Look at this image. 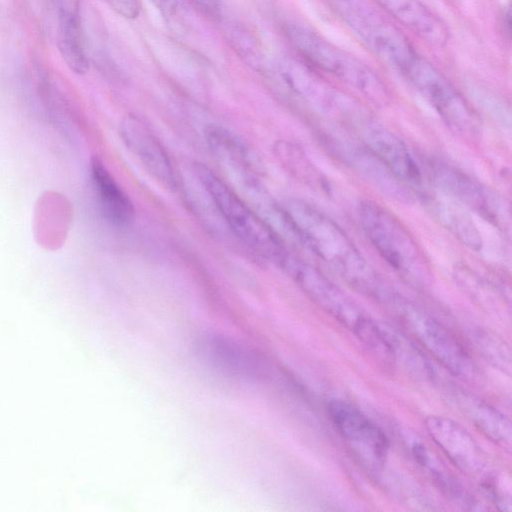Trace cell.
I'll list each match as a JSON object with an SVG mask.
<instances>
[{
    "label": "cell",
    "mask_w": 512,
    "mask_h": 512,
    "mask_svg": "<svg viewBox=\"0 0 512 512\" xmlns=\"http://www.w3.org/2000/svg\"><path fill=\"white\" fill-rule=\"evenodd\" d=\"M164 16L177 18L184 12L183 0H149Z\"/></svg>",
    "instance_id": "cell-25"
},
{
    "label": "cell",
    "mask_w": 512,
    "mask_h": 512,
    "mask_svg": "<svg viewBox=\"0 0 512 512\" xmlns=\"http://www.w3.org/2000/svg\"><path fill=\"white\" fill-rule=\"evenodd\" d=\"M284 34L302 61L325 72L365 96L380 100L386 96L380 78L364 63L336 47L306 25L289 22Z\"/></svg>",
    "instance_id": "cell-3"
},
{
    "label": "cell",
    "mask_w": 512,
    "mask_h": 512,
    "mask_svg": "<svg viewBox=\"0 0 512 512\" xmlns=\"http://www.w3.org/2000/svg\"><path fill=\"white\" fill-rule=\"evenodd\" d=\"M120 134L128 149L161 185L175 189L177 179L166 150L149 127L137 116H127Z\"/></svg>",
    "instance_id": "cell-12"
},
{
    "label": "cell",
    "mask_w": 512,
    "mask_h": 512,
    "mask_svg": "<svg viewBox=\"0 0 512 512\" xmlns=\"http://www.w3.org/2000/svg\"><path fill=\"white\" fill-rule=\"evenodd\" d=\"M361 123L365 148L402 183L407 186L419 185L422 181L420 168L403 141L369 119H362Z\"/></svg>",
    "instance_id": "cell-13"
},
{
    "label": "cell",
    "mask_w": 512,
    "mask_h": 512,
    "mask_svg": "<svg viewBox=\"0 0 512 512\" xmlns=\"http://www.w3.org/2000/svg\"><path fill=\"white\" fill-rule=\"evenodd\" d=\"M458 409L492 441L503 446L510 445L511 424L505 415L483 400L456 390L452 395Z\"/></svg>",
    "instance_id": "cell-19"
},
{
    "label": "cell",
    "mask_w": 512,
    "mask_h": 512,
    "mask_svg": "<svg viewBox=\"0 0 512 512\" xmlns=\"http://www.w3.org/2000/svg\"><path fill=\"white\" fill-rule=\"evenodd\" d=\"M195 173L234 235L250 249L279 266L289 250L277 230L207 166L195 165Z\"/></svg>",
    "instance_id": "cell-2"
},
{
    "label": "cell",
    "mask_w": 512,
    "mask_h": 512,
    "mask_svg": "<svg viewBox=\"0 0 512 512\" xmlns=\"http://www.w3.org/2000/svg\"><path fill=\"white\" fill-rule=\"evenodd\" d=\"M199 351L214 370L235 380H254L261 373L259 358L248 348L221 335H206Z\"/></svg>",
    "instance_id": "cell-14"
},
{
    "label": "cell",
    "mask_w": 512,
    "mask_h": 512,
    "mask_svg": "<svg viewBox=\"0 0 512 512\" xmlns=\"http://www.w3.org/2000/svg\"><path fill=\"white\" fill-rule=\"evenodd\" d=\"M91 176L105 218L117 227L129 226L135 216L133 203L99 158L92 159Z\"/></svg>",
    "instance_id": "cell-18"
},
{
    "label": "cell",
    "mask_w": 512,
    "mask_h": 512,
    "mask_svg": "<svg viewBox=\"0 0 512 512\" xmlns=\"http://www.w3.org/2000/svg\"><path fill=\"white\" fill-rule=\"evenodd\" d=\"M406 331L451 373L471 377L474 365L464 348L436 319L406 299L388 294L384 299Z\"/></svg>",
    "instance_id": "cell-7"
},
{
    "label": "cell",
    "mask_w": 512,
    "mask_h": 512,
    "mask_svg": "<svg viewBox=\"0 0 512 512\" xmlns=\"http://www.w3.org/2000/svg\"><path fill=\"white\" fill-rule=\"evenodd\" d=\"M430 437L451 462L470 476H481L486 468V457L474 438L458 423L442 416H430L425 420Z\"/></svg>",
    "instance_id": "cell-11"
},
{
    "label": "cell",
    "mask_w": 512,
    "mask_h": 512,
    "mask_svg": "<svg viewBox=\"0 0 512 512\" xmlns=\"http://www.w3.org/2000/svg\"><path fill=\"white\" fill-rule=\"evenodd\" d=\"M401 75L434 108L451 130L468 139L480 132L476 113L450 83L429 61L417 55Z\"/></svg>",
    "instance_id": "cell-6"
},
{
    "label": "cell",
    "mask_w": 512,
    "mask_h": 512,
    "mask_svg": "<svg viewBox=\"0 0 512 512\" xmlns=\"http://www.w3.org/2000/svg\"><path fill=\"white\" fill-rule=\"evenodd\" d=\"M322 309L354 333L368 319L332 281L311 264L291 254L279 265Z\"/></svg>",
    "instance_id": "cell-8"
},
{
    "label": "cell",
    "mask_w": 512,
    "mask_h": 512,
    "mask_svg": "<svg viewBox=\"0 0 512 512\" xmlns=\"http://www.w3.org/2000/svg\"><path fill=\"white\" fill-rule=\"evenodd\" d=\"M476 345L485 357L503 371L510 370V352L505 343L488 333H479L476 336Z\"/></svg>",
    "instance_id": "cell-23"
},
{
    "label": "cell",
    "mask_w": 512,
    "mask_h": 512,
    "mask_svg": "<svg viewBox=\"0 0 512 512\" xmlns=\"http://www.w3.org/2000/svg\"><path fill=\"white\" fill-rule=\"evenodd\" d=\"M340 155L351 167L363 176L382 194L402 203H409L411 192L383 163L366 148L340 145Z\"/></svg>",
    "instance_id": "cell-17"
},
{
    "label": "cell",
    "mask_w": 512,
    "mask_h": 512,
    "mask_svg": "<svg viewBox=\"0 0 512 512\" xmlns=\"http://www.w3.org/2000/svg\"><path fill=\"white\" fill-rule=\"evenodd\" d=\"M388 14L428 44L441 47L448 40L445 23L420 0H375Z\"/></svg>",
    "instance_id": "cell-16"
},
{
    "label": "cell",
    "mask_w": 512,
    "mask_h": 512,
    "mask_svg": "<svg viewBox=\"0 0 512 512\" xmlns=\"http://www.w3.org/2000/svg\"><path fill=\"white\" fill-rule=\"evenodd\" d=\"M115 12L124 18L133 19L139 15L138 0H104Z\"/></svg>",
    "instance_id": "cell-24"
},
{
    "label": "cell",
    "mask_w": 512,
    "mask_h": 512,
    "mask_svg": "<svg viewBox=\"0 0 512 512\" xmlns=\"http://www.w3.org/2000/svg\"><path fill=\"white\" fill-rule=\"evenodd\" d=\"M328 412L337 431L364 461L374 467L384 463L389 440L373 421L343 400H332Z\"/></svg>",
    "instance_id": "cell-9"
},
{
    "label": "cell",
    "mask_w": 512,
    "mask_h": 512,
    "mask_svg": "<svg viewBox=\"0 0 512 512\" xmlns=\"http://www.w3.org/2000/svg\"><path fill=\"white\" fill-rule=\"evenodd\" d=\"M354 35L400 74L418 55L406 36L369 0H327Z\"/></svg>",
    "instance_id": "cell-5"
},
{
    "label": "cell",
    "mask_w": 512,
    "mask_h": 512,
    "mask_svg": "<svg viewBox=\"0 0 512 512\" xmlns=\"http://www.w3.org/2000/svg\"><path fill=\"white\" fill-rule=\"evenodd\" d=\"M430 174L443 194L464 204L495 226L505 227L506 209L491 190L446 163H432Z\"/></svg>",
    "instance_id": "cell-10"
},
{
    "label": "cell",
    "mask_w": 512,
    "mask_h": 512,
    "mask_svg": "<svg viewBox=\"0 0 512 512\" xmlns=\"http://www.w3.org/2000/svg\"><path fill=\"white\" fill-rule=\"evenodd\" d=\"M205 138L211 151L225 164L253 179L257 162L248 147L227 129L209 125Z\"/></svg>",
    "instance_id": "cell-21"
},
{
    "label": "cell",
    "mask_w": 512,
    "mask_h": 512,
    "mask_svg": "<svg viewBox=\"0 0 512 512\" xmlns=\"http://www.w3.org/2000/svg\"><path fill=\"white\" fill-rule=\"evenodd\" d=\"M57 21V45L66 65L77 74L89 68L81 25L80 0H51Z\"/></svg>",
    "instance_id": "cell-15"
},
{
    "label": "cell",
    "mask_w": 512,
    "mask_h": 512,
    "mask_svg": "<svg viewBox=\"0 0 512 512\" xmlns=\"http://www.w3.org/2000/svg\"><path fill=\"white\" fill-rule=\"evenodd\" d=\"M282 209L288 230L348 284L375 298L387 296L376 272L331 218L298 199Z\"/></svg>",
    "instance_id": "cell-1"
},
{
    "label": "cell",
    "mask_w": 512,
    "mask_h": 512,
    "mask_svg": "<svg viewBox=\"0 0 512 512\" xmlns=\"http://www.w3.org/2000/svg\"><path fill=\"white\" fill-rule=\"evenodd\" d=\"M363 230L380 256L408 282L424 286L431 278L429 262L405 226L377 203L359 210Z\"/></svg>",
    "instance_id": "cell-4"
},
{
    "label": "cell",
    "mask_w": 512,
    "mask_h": 512,
    "mask_svg": "<svg viewBox=\"0 0 512 512\" xmlns=\"http://www.w3.org/2000/svg\"><path fill=\"white\" fill-rule=\"evenodd\" d=\"M426 203L440 224L463 245L474 251L481 250L483 246L481 233L469 213L460 204L447 195L444 198L430 197Z\"/></svg>",
    "instance_id": "cell-20"
},
{
    "label": "cell",
    "mask_w": 512,
    "mask_h": 512,
    "mask_svg": "<svg viewBox=\"0 0 512 512\" xmlns=\"http://www.w3.org/2000/svg\"><path fill=\"white\" fill-rule=\"evenodd\" d=\"M277 150L283 163L295 176L311 187L328 193V182L299 147L282 142Z\"/></svg>",
    "instance_id": "cell-22"
},
{
    "label": "cell",
    "mask_w": 512,
    "mask_h": 512,
    "mask_svg": "<svg viewBox=\"0 0 512 512\" xmlns=\"http://www.w3.org/2000/svg\"><path fill=\"white\" fill-rule=\"evenodd\" d=\"M203 14L211 19L220 18L222 0H190Z\"/></svg>",
    "instance_id": "cell-26"
}]
</instances>
